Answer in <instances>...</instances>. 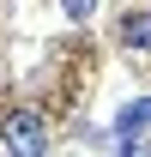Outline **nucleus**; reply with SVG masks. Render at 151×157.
I'll list each match as a JSON object with an SVG mask.
<instances>
[{
	"label": "nucleus",
	"instance_id": "obj_1",
	"mask_svg": "<svg viewBox=\"0 0 151 157\" xmlns=\"http://www.w3.org/2000/svg\"><path fill=\"white\" fill-rule=\"evenodd\" d=\"M42 145H48L42 115L37 109H12V115H6V151L12 157H42Z\"/></svg>",
	"mask_w": 151,
	"mask_h": 157
},
{
	"label": "nucleus",
	"instance_id": "obj_4",
	"mask_svg": "<svg viewBox=\"0 0 151 157\" xmlns=\"http://www.w3.org/2000/svg\"><path fill=\"white\" fill-rule=\"evenodd\" d=\"M60 12H67V18H91L97 0H60Z\"/></svg>",
	"mask_w": 151,
	"mask_h": 157
},
{
	"label": "nucleus",
	"instance_id": "obj_2",
	"mask_svg": "<svg viewBox=\"0 0 151 157\" xmlns=\"http://www.w3.org/2000/svg\"><path fill=\"white\" fill-rule=\"evenodd\" d=\"M121 42L139 48V55H151V12H127L121 18Z\"/></svg>",
	"mask_w": 151,
	"mask_h": 157
},
{
	"label": "nucleus",
	"instance_id": "obj_3",
	"mask_svg": "<svg viewBox=\"0 0 151 157\" xmlns=\"http://www.w3.org/2000/svg\"><path fill=\"white\" fill-rule=\"evenodd\" d=\"M139 127H151V97H133L121 115H115V133H139Z\"/></svg>",
	"mask_w": 151,
	"mask_h": 157
}]
</instances>
